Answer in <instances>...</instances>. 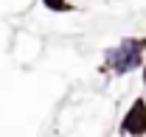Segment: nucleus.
<instances>
[{
    "mask_svg": "<svg viewBox=\"0 0 146 137\" xmlns=\"http://www.w3.org/2000/svg\"><path fill=\"white\" fill-rule=\"evenodd\" d=\"M143 39H124L118 48H112L107 53V67L118 76H124L129 70L141 67V59H143Z\"/></svg>",
    "mask_w": 146,
    "mask_h": 137,
    "instance_id": "1",
    "label": "nucleus"
},
{
    "mask_svg": "<svg viewBox=\"0 0 146 137\" xmlns=\"http://www.w3.org/2000/svg\"><path fill=\"white\" fill-rule=\"evenodd\" d=\"M124 132H129V134H143L146 132V106L141 101L132 106V112L127 115V120H124Z\"/></svg>",
    "mask_w": 146,
    "mask_h": 137,
    "instance_id": "2",
    "label": "nucleus"
},
{
    "mask_svg": "<svg viewBox=\"0 0 146 137\" xmlns=\"http://www.w3.org/2000/svg\"><path fill=\"white\" fill-rule=\"evenodd\" d=\"M48 3H54V9H65V0H48Z\"/></svg>",
    "mask_w": 146,
    "mask_h": 137,
    "instance_id": "3",
    "label": "nucleus"
}]
</instances>
